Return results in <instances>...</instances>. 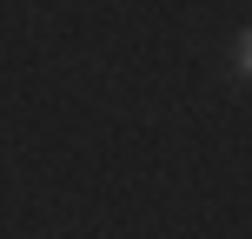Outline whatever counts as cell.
<instances>
[{"label": "cell", "instance_id": "obj_1", "mask_svg": "<svg viewBox=\"0 0 252 239\" xmlns=\"http://www.w3.org/2000/svg\"><path fill=\"white\" fill-rule=\"evenodd\" d=\"M232 73H239V80L252 73V34H239V40H232Z\"/></svg>", "mask_w": 252, "mask_h": 239}]
</instances>
